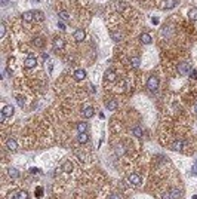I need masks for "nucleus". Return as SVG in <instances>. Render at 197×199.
Listing matches in <instances>:
<instances>
[{"label": "nucleus", "instance_id": "58836bf2", "mask_svg": "<svg viewBox=\"0 0 197 199\" xmlns=\"http://www.w3.org/2000/svg\"><path fill=\"white\" fill-rule=\"evenodd\" d=\"M191 77H193V79L197 77V70H191Z\"/></svg>", "mask_w": 197, "mask_h": 199}, {"label": "nucleus", "instance_id": "dca6fc26", "mask_svg": "<svg viewBox=\"0 0 197 199\" xmlns=\"http://www.w3.org/2000/svg\"><path fill=\"white\" fill-rule=\"evenodd\" d=\"M178 5V0H165V7L166 9H172V7H175Z\"/></svg>", "mask_w": 197, "mask_h": 199}, {"label": "nucleus", "instance_id": "4c0bfd02", "mask_svg": "<svg viewBox=\"0 0 197 199\" xmlns=\"http://www.w3.org/2000/svg\"><path fill=\"white\" fill-rule=\"evenodd\" d=\"M58 27L61 28V30H64V28H65V25H64V22H61V21H58Z\"/></svg>", "mask_w": 197, "mask_h": 199}, {"label": "nucleus", "instance_id": "7ed1b4c3", "mask_svg": "<svg viewBox=\"0 0 197 199\" xmlns=\"http://www.w3.org/2000/svg\"><path fill=\"white\" fill-rule=\"evenodd\" d=\"M37 65V58L36 57H28L27 59L24 61V67L25 68H33Z\"/></svg>", "mask_w": 197, "mask_h": 199}, {"label": "nucleus", "instance_id": "72a5a7b5", "mask_svg": "<svg viewBox=\"0 0 197 199\" xmlns=\"http://www.w3.org/2000/svg\"><path fill=\"white\" fill-rule=\"evenodd\" d=\"M6 117H7V116H6V115L3 113V111H0V122H2V123H3V122H5V120H6Z\"/></svg>", "mask_w": 197, "mask_h": 199}, {"label": "nucleus", "instance_id": "4be33fe9", "mask_svg": "<svg viewBox=\"0 0 197 199\" xmlns=\"http://www.w3.org/2000/svg\"><path fill=\"white\" fill-rule=\"evenodd\" d=\"M139 64H141V61H139L138 57H132V58H131V65H132L133 68H138Z\"/></svg>", "mask_w": 197, "mask_h": 199}, {"label": "nucleus", "instance_id": "a211bd4d", "mask_svg": "<svg viewBox=\"0 0 197 199\" xmlns=\"http://www.w3.org/2000/svg\"><path fill=\"white\" fill-rule=\"evenodd\" d=\"M62 171H64V172H71V171H73V163H71V161L64 162V165H62Z\"/></svg>", "mask_w": 197, "mask_h": 199}, {"label": "nucleus", "instance_id": "bb28decb", "mask_svg": "<svg viewBox=\"0 0 197 199\" xmlns=\"http://www.w3.org/2000/svg\"><path fill=\"white\" fill-rule=\"evenodd\" d=\"M59 18H61L62 21H68L70 20V15H68V12H65V11H61L59 12Z\"/></svg>", "mask_w": 197, "mask_h": 199}, {"label": "nucleus", "instance_id": "6e6552de", "mask_svg": "<svg viewBox=\"0 0 197 199\" xmlns=\"http://www.w3.org/2000/svg\"><path fill=\"white\" fill-rule=\"evenodd\" d=\"M169 193H170V196H172V199H179V198L182 196V192L179 189H176V187L169 189Z\"/></svg>", "mask_w": 197, "mask_h": 199}, {"label": "nucleus", "instance_id": "473e14b6", "mask_svg": "<svg viewBox=\"0 0 197 199\" xmlns=\"http://www.w3.org/2000/svg\"><path fill=\"white\" fill-rule=\"evenodd\" d=\"M0 36H2V37L5 36V24L3 22L0 24Z\"/></svg>", "mask_w": 197, "mask_h": 199}, {"label": "nucleus", "instance_id": "7c9ffc66", "mask_svg": "<svg viewBox=\"0 0 197 199\" xmlns=\"http://www.w3.org/2000/svg\"><path fill=\"white\" fill-rule=\"evenodd\" d=\"M7 199H18V192H15V190H13V192H11Z\"/></svg>", "mask_w": 197, "mask_h": 199}, {"label": "nucleus", "instance_id": "ea45409f", "mask_svg": "<svg viewBox=\"0 0 197 199\" xmlns=\"http://www.w3.org/2000/svg\"><path fill=\"white\" fill-rule=\"evenodd\" d=\"M42 58H43V61H46V59H49V55L48 54H43V55H42Z\"/></svg>", "mask_w": 197, "mask_h": 199}, {"label": "nucleus", "instance_id": "cd10ccee", "mask_svg": "<svg viewBox=\"0 0 197 199\" xmlns=\"http://www.w3.org/2000/svg\"><path fill=\"white\" fill-rule=\"evenodd\" d=\"M114 152H116V154H123L125 153V149H123V146H116V149H114Z\"/></svg>", "mask_w": 197, "mask_h": 199}, {"label": "nucleus", "instance_id": "a878e982", "mask_svg": "<svg viewBox=\"0 0 197 199\" xmlns=\"http://www.w3.org/2000/svg\"><path fill=\"white\" fill-rule=\"evenodd\" d=\"M18 199H28V192L27 190H19L18 192Z\"/></svg>", "mask_w": 197, "mask_h": 199}, {"label": "nucleus", "instance_id": "f8f14e48", "mask_svg": "<svg viewBox=\"0 0 197 199\" xmlns=\"http://www.w3.org/2000/svg\"><path fill=\"white\" fill-rule=\"evenodd\" d=\"M139 40L144 43V45H150V43L153 42L151 36H150V34H147V33H142L141 36H139Z\"/></svg>", "mask_w": 197, "mask_h": 199}, {"label": "nucleus", "instance_id": "2eb2a0df", "mask_svg": "<svg viewBox=\"0 0 197 199\" xmlns=\"http://www.w3.org/2000/svg\"><path fill=\"white\" fill-rule=\"evenodd\" d=\"M33 18H34V12H24L22 13V20L25 22H31Z\"/></svg>", "mask_w": 197, "mask_h": 199}, {"label": "nucleus", "instance_id": "e433bc0d", "mask_svg": "<svg viewBox=\"0 0 197 199\" xmlns=\"http://www.w3.org/2000/svg\"><path fill=\"white\" fill-rule=\"evenodd\" d=\"M39 171H40L39 168H31V169H30V172H31V174H37Z\"/></svg>", "mask_w": 197, "mask_h": 199}, {"label": "nucleus", "instance_id": "ddd939ff", "mask_svg": "<svg viewBox=\"0 0 197 199\" xmlns=\"http://www.w3.org/2000/svg\"><path fill=\"white\" fill-rule=\"evenodd\" d=\"M187 143L185 141H181V140H178L172 144V150H182V147H185Z\"/></svg>", "mask_w": 197, "mask_h": 199}, {"label": "nucleus", "instance_id": "4468645a", "mask_svg": "<svg viewBox=\"0 0 197 199\" xmlns=\"http://www.w3.org/2000/svg\"><path fill=\"white\" fill-rule=\"evenodd\" d=\"M93 113H95V110H93V107H86L83 110V116L86 117V119H90L93 116Z\"/></svg>", "mask_w": 197, "mask_h": 199}, {"label": "nucleus", "instance_id": "f704fd0d", "mask_svg": "<svg viewBox=\"0 0 197 199\" xmlns=\"http://www.w3.org/2000/svg\"><path fill=\"white\" fill-rule=\"evenodd\" d=\"M18 104H19V107H24V104H25V101H24V98H18Z\"/></svg>", "mask_w": 197, "mask_h": 199}, {"label": "nucleus", "instance_id": "a19ab883", "mask_svg": "<svg viewBox=\"0 0 197 199\" xmlns=\"http://www.w3.org/2000/svg\"><path fill=\"white\" fill-rule=\"evenodd\" d=\"M193 111H194V113H196V115H197V103H196V104H194V106H193Z\"/></svg>", "mask_w": 197, "mask_h": 199}, {"label": "nucleus", "instance_id": "0eeeda50", "mask_svg": "<svg viewBox=\"0 0 197 199\" xmlns=\"http://www.w3.org/2000/svg\"><path fill=\"white\" fill-rule=\"evenodd\" d=\"M116 79H117V74H116L114 70H111V68H110V70L105 72V80L107 82H114Z\"/></svg>", "mask_w": 197, "mask_h": 199}, {"label": "nucleus", "instance_id": "f3484780", "mask_svg": "<svg viewBox=\"0 0 197 199\" xmlns=\"http://www.w3.org/2000/svg\"><path fill=\"white\" fill-rule=\"evenodd\" d=\"M86 129H88V123L86 122H79L77 123V131H79V134L86 132Z\"/></svg>", "mask_w": 197, "mask_h": 199}, {"label": "nucleus", "instance_id": "c85d7f7f", "mask_svg": "<svg viewBox=\"0 0 197 199\" xmlns=\"http://www.w3.org/2000/svg\"><path fill=\"white\" fill-rule=\"evenodd\" d=\"M34 45H36L37 48H43V45H45V42L42 40V39H37L36 42H34Z\"/></svg>", "mask_w": 197, "mask_h": 199}, {"label": "nucleus", "instance_id": "aec40b11", "mask_svg": "<svg viewBox=\"0 0 197 199\" xmlns=\"http://www.w3.org/2000/svg\"><path fill=\"white\" fill-rule=\"evenodd\" d=\"M2 111H3L6 116H12L13 111H15V109H13V106H5V109H3Z\"/></svg>", "mask_w": 197, "mask_h": 199}, {"label": "nucleus", "instance_id": "39448f33", "mask_svg": "<svg viewBox=\"0 0 197 199\" xmlns=\"http://www.w3.org/2000/svg\"><path fill=\"white\" fill-rule=\"evenodd\" d=\"M6 147H7V150H11V152H16L18 150V143H16L13 138H9V140L6 141Z\"/></svg>", "mask_w": 197, "mask_h": 199}, {"label": "nucleus", "instance_id": "c9c22d12", "mask_svg": "<svg viewBox=\"0 0 197 199\" xmlns=\"http://www.w3.org/2000/svg\"><path fill=\"white\" fill-rule=\"evenodd\" d=\"M108 199H120V196L116 195V193H113V195H110V198H108Z\"/></svg>", "mask_w": 197, "mask_h": 199}, {"label": "nucleus", "instance_id": "2f4dec72", "mask_svg": "<svg viewBox=\"0 0 197 199\" xmlns=\"http://www.w3.org/2000/svg\"><path fill=\"white\" fill-rule=\"evenodd\" d=\"M42 193H43V189H42V187H37V189H36V196H37V198H42Z\"/></svg>", "mask_w": 197, "mask_h": 199}, {"label": "nucleus", "instance_id": "f03ea898", "mask_svg": "<svg viewBox=\"0 0 197 199\" xmlns=\"http://www.w3.org/2000/svg\"><path fill=\"white\" fill-rule=\"evenodd\" d=\"M147 88H148L150 91H157V88H159V77H157V76L151 74V76L148 77V80H147Z\"/></svg>", "mask_w": 197, "mask_h": 199}, {"label": "nucleus", "instance_id": "412c9836", "mask_svg": "<svg viewBox=\"0 0 197 199\" xmlns=\"http://www.w3.org/2000/svg\"><path fill=\"white\" fill-rule=\"evenodd\" d=\"M77 140H79V143H80V144H84V143H88L89 137L86 135V132H83V134H79V137H77Z\"/></svg>", "mask_w": 197, "mask_h": 199}, {"label": "nucleus", "instance_id": "6ab92c4d", "mask_svg": "<svg viewBox=\"0 0 197 199\" xmlns=\"http://www.w3.org/2000/svg\"><path fill=\"white\" fill-rule=\"evenodd\" d=\"M7 174H9V177H11V178H13V180L19 177L18 169H15V168H9V169H7Z\"/></svg>", "mask_w": 197, "mask_h": 199}, {"label": "nucleus", "instance_id": "5701e85b", "mask_svg": "<svg viewBox=\"0 0 197 199\" xmlns=\"http://www.w3.org/2000/svg\"><path fill=\"white\" fill-rule=\"evenodd\" d=\"M188 18L193 20V21H197V9H190L188 11Z\"/></svg>", "mask_w": 197, "mask_h": 199}, {"label": "nucleus", "instance_id": "c756f323", "mask_svg": "<svg viewBox=\"0 0 197 199\" xmlns=\"http://www.w3.org/2000/svg\"><path fill=\"white\" fill-rule=\"evenodd\" d=\"M160 199H172V196H170V193H169V190H168V192H165V193H161Z\"/></svg>", "mask_w": 197, "mask_h": 199}, {"label": "nucleus", "instance_id": "b1692460", "mask_svg": "<svg viewBox=\"0 0 197 199\" xmlns=\"http://www.w3.org/2000/svg\"><path fill=\"white\" fill-rule=\"evenodd\" d=\"M132 134H133L135 137H142V128H141V126H135V128L132 129Z\"/></svg>", "mask_w": 197, "mask_h": 199}, {"label": "nucleus", "instance_id": "423d86ee", "mask_svg": "<svg viewBox=\"0 0 197 199\" xmlns=\"http://www.w3.org/2000/svg\"><path fill=\"white\" fill-rule=\"evenodd\" d=\"M73 36H74V40H76V42H82V40L84 39V30H83V28H77V30L74 31Z\"/></svg>", "mask_w": 197, "mask_h": 199}, {"label": "nucleus", "instance_id": "79ce46f5", "mask_svg": "<svg viewBox=\"0 0 197 199\" xmlns=\"http://www.w3.org/2000/svg\"><path fill=\"white\" fill-rule=\"evenodd\" d=\"M2 2H3V5H6V2H7V0H2Z\"/></svg>", "mask_w": 197, "mask_h": 199}, {"label": "nucleus", "instance_id": "20e7f679", "mask_svg": "<svg viewBox=\"0 0 197 199\" xmlns=\"http://www.w3.org/2000/svg\"><path fill=\"white\" fill-rule=\"evenodd\" d=\"M127 181H129L132 186H139V184H141V177L133 172V174H131L129 177H127Z\"/></svg>", "mask_w": 197, "mask_h": 199}, {"label": "nucleus", "instance_id": "393cba45", "mask_svg": "<svg viewBox=\"0 0 197 199\" xmlns=\"http://www.w3.org/2000/svg\"><path fill=\"white\" fill-rule=\"evenodd\" d=\"M111 37H113L114 42H120L122 40V34L120 33H116V31H111Z\"/></svg>", "mask_w": 197, "mask_h": 199}, {"label": "nucleus", "instance_id": "9b49d317", "mask_svg": "<svg viewBox=\"0 0 197 199\" xmlns=\"http://www.w3.org/2000/svg\"><path fill=\"white\" fill-rule=\"evenodd\" d=\"M105 106H107V109H108L110 111H114V110H117V107H119V104H117L116 100H108V101L105 103Z\"/></svg>", "mask_w": 197, "mask_h": 199}, {"label": "nucleus", "instance_id": "9d476101", "mask_svg": "<svg viewBox=\"0 0 197 199\" xmlns=\"http://www.w3.org/2000/svg\"><path fill=\"white\" fill-rule=\"evenodd\" d=\"M73 76H74V79H76V80H83L84 77H86V72L82 70V68H79V70H76V72H74Z\"/></svg>", "mask_w": 197, "mask_h": 199}, {"label": "nucleus", "instance_id": "37998d69", "mask_svg": "<svg viewBox=\"0 0 197 199\" xmlns=\"http://www.w3.org/2000/svg\"><path fill=\"white\" fill-rule=\"evenodd\" d=\"M193 199H197V195H196V196H194V198H193Z\"/></svg>", "mask_w": 197, "mask_h": 199}, {"label": "nucleus", "instance_id": "f257e3e1", "mask_svg": "<svg viewBox=\"0 0 197 199\" xmlns=\"http://www.w3.org/2000/svg\"><path fill=\"white\" fill-rule=\"evenodd\" d=\"M191 70H193V65L190 63H181V64H178V73L181 74V76L190 74Z\"/></svg>", "mask_w": 197, "mask_h": 199}, {"label": "nucleus", "instance_id": "1a4fd4ad", "mask_svg": "<svg viewBox=\"0 0 197 199\" xmlns=\"http://www.w3.org/2000/svg\"><path fill=\"white\" fill-rule=\"evenodd\" d=\"M62 48H64V39L56 37V39L54 40V49H55V51H61Z\"/></svg>", "mask_w": 197, "mask_h": 199}]
</instances>
